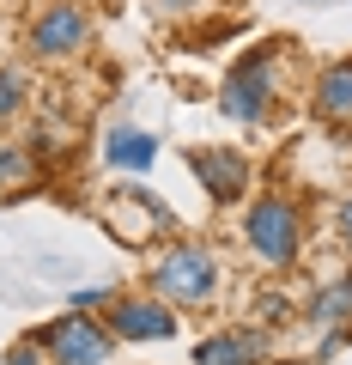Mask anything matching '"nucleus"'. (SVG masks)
Instances as JSON below:
<instances>
[{
    "label": "nucleus",
    "instance_id": "1",
    "mask_svg": "<svg viewBox=\"0 0 352 365\" xmlns=\"http://www.w3.org/2000/svg\"><path fill=\"white\" fill-rule=\"evenodd\" d=\"M146 292H152V299H164L170 311H176V304H207L213 292H219V262H213L207 244L176 237L164 256L146 262Z\"/></svg>",
    "mask_w": 352,
    "mask_h": 365
},
{
    "label": "nucleus",
    "instance_id": "2",
    "mask_svg": "<svg viewBox=\"0 0 352 365\" xmlns=\"http://www.w3.org/2000/svg\"><path fill=\"white\" fill-rule=\"evenodd\" d=\"M274 79H279V49H249L243 61L225 73L219 86V110L225 122H243V128H255V122H267V110H274Z\"/></svg>",
    "mask_w": 352,
    "mask_h": 365
},
{
    "label": "nucleus",
    "instance_id": "3",
    "mask_svg": "<svg viewBox=\"0 0 352 365\" xmlns=\"http://www.w3.org/2000/svg\"><path fill=\"white\" fill-rule=\"evenodd\" d=\"M243 244L255 250L267 268H286V262L304 250V213H298V201H292V195H261V201H249V213H243Z\"/></svg>",
    "mask_w": 352,
    "mask_h": 365
},
{
    "label": "nucleus",
    "instance_id": "4",
    "mask_svg": "<svg viewBox=\"0 0 352 365\" xmlns=\"http://www.w3.org/2000/svg\"><path fill=\"white\" fill-rule=\"evenodd\" d=\"M31 341L49 353V365H104L110 353H116V335H110L97 317H85V311H67V317H55V323H43Z\"/></svg>",
    "mask_w": 352,
    "mask_h": 365
},
{
    "label": "nucleus",
    "instance_id": "5",
    "mask_svg": "<svg viewBox=\"0 0 352 365\" xmlns=\"http://www.w3.org/2000/svg\"><path fill=\"white\" fill-rule=\"evenodd\" d=\"M31 55H43V61H67V55H79L85 43H92V13L85 6H73V0H49L37 19H31Z\"/></svg>",
    "mask_w": 352,
    "mask_h": 365
},
{
    "label": "nucleus",
    "instance_id": "6",
    "mask_svg": "<svg viewBox=\"0 0 352 365\" xmlns=\"http://www.w3.org/2000/svg\"><path fill=\"white\" fill-rule=\"evenodd\" d=\"M104 329L116 341H170L176 335V311L164 299H152V292H140V299H110Z\"/></svg>",
    "mask_w": 352,
    "mask_h": 365
},
{
    "label": "nucleus",
    "instance_id": "7",
    "mask_svg": "<svg viewBox=\"0 0 352 365\" xmlns=\"http://www.w3.org/2000/svg\"><path fill=\"white\" fill-rule=\"evenodd\" d=\"M188 170L207 182L213 201H243V189H249L243 146H188Z\"/></svg>",
    "mask_w": 352,
    "mask_h": 365
},
{
    "label": "nucleus",
    "instance_id": "8",
    "mask_svg": "<svg viewBox=\"0 0 352 365\" xmlns=\"http://www.w3.org/2000/svg\"><path fill=\"white\" fill-rule=\"evenodd\" d=\"M104 220H110V232L116 237H128V244H140V237H164L170 232V213L158 207L152 195H146V189H116V195L104 201Z\"/></svg>",
    "mask_w": 352,
    "mask_h": 365
},
{
    "label": "nucleus",
    "instance_id": "9",
    "mask_svg": "<svg viewBox=\"0 0 352 365\" xmlns=\"http://www.w3.org/2000/svg\"><path fill=\"white\" fill-rule=\"evenodd\" d=\"M261 359H267L261 329H225V335L195 341V365H261Z\"/></svg>",
    "mask_w": 352,
    "mask_h": 365
},
{
    "label": "nucleus",
    "instance_id": "10",
    "mask_svg": "<svg viewBox=\"0 0 352 365\" xmlns=\"http://www.w3.org/2000/svg\"><path fill=\"white\" fill-rule=\"evenodd\" d=\"M152 158H158V134H146V128H110L104 134L110 170H152Z\"/></svg>",
    "mask_w": 352,
    "mask_h": 365
},
{
    "label": "nucleus",
    "instance_id": "11",
    "mask_svg": "<svg viewBox=\"0 0 352 365\" xmlns=\"http://www.w3.org/2000/svg\"><path fill=\"white\" fill-rule=\"evenodd\" d=\"M316 116H322L328 128H346L352 122V61L328 67V73L316 79Z\"/></svg>",
    "mask_w": 352,
    "mask_h": 365
},
{
    "label": "nucleus",
    "instance_id": "12",
    "mask_svg": "<svg viewBox=\"0 0 352 365\" xmlns=\"http://www.w3.org/2000/svg\"><path fill=\"white\" fill-rule=\"evenodd\" d=\"M310 323L316 329H328V341H322V353L340 341V323H352V280H328L322 292L310 299Z\"/></svg>",
    "mask_w": 352,
    "mask_h": 365
},
{
    "label": "nucleus",
    "instance_id": "13",
    "mask_svg": "<svg viewBox=\"0 0 352 365\" xmlns=\"http://www.w3.org/2000/svg\"><path fill=\"white\" fill-rule=\"evenodd\" d=\"M18 110H25V73L0 67V122H13Z\"/></svg>",
    "mask_w": 352,
    "mask_h": 365
},
{
    "label": "nucleus",
    "instance_id": "14",
    "mask_svg": "<svg viewBox=\"0 0 352 365\" xmlns=\"http://www.w3.org/2000/svg\"><path fill=\"white\" fill-rule=\"evenodd\" d=\"M18 177H31V158L18 153V146H6V153H0V189H18Z\"/></svg>",
    "mask_w": 352,
    "mask_h": 365
},
{
    "label": "nucleus",
    "instance_id": "15",
    "mask_svg": "<svg viewBox=\"0 0 352 365\" xmlns=\"http://www.w3.org/2000/svg\"><path fill=\"white\" fill-rule=\"evenodd\" d=\"M0 365H49V353H43L37 341H13V347L0 353Z\"/></svg>",
    "mask_w": 352,
    "mask_h": 365
},
{
    "label": "nucleus",
    "instance_id": "16",
    "mask_svg": "<svg viewBox=\"0 0 352 365\" xmlns=\"http://www.w3.org/2000/svg\"><path fill=\"white\" fill-rule=\"evenodd\" d=\"M334 232H340V244L352 250V201H340V207H334Z\"/></svg>",
    "mask_w": 352,
    "mask_h": 365
},
{
    "label": "nucleus",
    "instance_id": "17",
    "mask_svg": "<svg viewBox=\"0 0 352 365\" xmlns=\"http://www.w3.org/2000/svg\"><path fill=\"white\" fill-rule=\"evenodd\" d=\"M158 13H188V6H195V0H152Z\"/></svg>",
    "mask_w": 352,
    "mask_h": 365
}]
</instances>
